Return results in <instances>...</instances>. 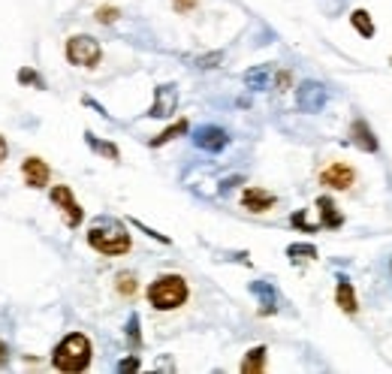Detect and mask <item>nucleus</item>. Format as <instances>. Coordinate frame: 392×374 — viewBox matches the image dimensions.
<instances>
[{"mask_svg": "<svg viewBox=\"0 0 392 374\" xmlns=\"http://www.w3.org/2000/svg\"><path fill=\"white\" fill-rule=\"evenodd\" d=\"M91 338L82 332H70L52 353V362L57 371H85L91 366Z\"/></svg>", "mask_w": 392, "mask_h": 374, "instance_id": "f257e3e1", "label": "nucleus"}, {"mask_svg": "<svg viewBox=\"0 0 392 374\" xmlns=\"http://www.w3.org/2000/svg\"><path fill=\"white\" fill-rule=\"evenodd\" d=\"M88 245L103 257H121L130 251V233L118 220H97L88 233Z\"/></svg>", "mask_w": 392, "mask_h": 374, "instance_id": "f03ea898", "label": "nucleus"}, {"mask_svg": "<svg viewBox=\"0 0 392 374\" xmlns=\"http://www.w3.org/2000/svg\"><path fill=\"white\" fill-rule=\"evenodd\" d=\"M187 281L181 275H160L157 281H151L148 287V302L154 305L157 311H175L187 302Z\"/></svg>", "mask_w": 392, "mask_h": 374, "instance_id": "7ed1b4c3", "label": "nucleus"}, {"mask_svg": "<svg viewBox=\"0 0 392 374\" xmlns=\"http://www.w3.org/2000/svg\"><path fill=\"white\" fill-rule=\"evenodd\" d=\"M100 43L88 34H75L66 40V61L75 64V66H97L100 64Z\"/></svg>", "mask_w": 392, "mask_h": 374, "instance_id": "20e7f679", "label": "nucleus"}, {"mask_svg": "<svg viewBox=\"0 0 392 374\" xmlns=\"http://www.w3.org/2000/svg\"><path fill=\"white\" fill-rule=\"evenodd\" d=\"M326 100H329V91L320 82H302L299 91H296V106H299V112H308V115L320 112L326 106Z\"/></svg>", "mask_w": 392, "mask_h": 374, "instance_id": "39448f33", "label": "nucleus"}, {"mask_svg": "<svg viewBox=\"0 0 392 374\" xmlns=\"http://www.w3.org/2000/svg\"><path fill=\"white\" fill-rule=\"evenodd\" d=\"M52 203H55V206L64 212L66 226H79V224H82L85 212H82V206L73 199V190L66 187V185H57V187H52Z\"/></svg>", "mask_w": 392, "mask_h": 374, "instance_id": "423d86ee", "label": "nucleus"}, {"mask_svg": "<svg viewBox=\"0 0 392 374\" xmlns=\"http://www.w3.org/2000/svg\"><path fill=\"white\" fill-rule=\"evenodd\" d=\"M320 185L332 190H350L356 185V169L347 166V163H332V166L320 172Z\"/></svg>", "mask_w": 392, "mask_h": 374, "instance_id": "0eeeda50", "label": "nucleus"}, {"mask_svg": "<svg viewBox=\"0 0 392 374\" xmlns=\"http://www.w3.org/2000/svg\"><path fill=\"white\" fill-rule=\"evenodd\" d=\"M194 145L203 148V151H212V154H217V151H224L229 145V136L224 127H217V124H205V127H199L194 133Z\"/></svg>", "mask_w": 392, "mask_h": 374, "instance_id": "6e6552de", "label": "nucleus"}, {"mask_svg": "<svg viewBox=\"0 0 392 374\" xmlns=\"http://www.w3.org/2000/svg\"><path fill=\"white\" fill-rule=\"evenodd\" d=\"M175 106H178V88L175 85H160V88H154V103H151L148 115L151 118H169Z\"/></svg>", "mask_w": 392, "mask_h": 374, "instance_id": "1a4fd4ad", "label": "nucleus"}, {"mask_svg": "<svg viewBox=\"0 0 392 374\" xmlns=\"http://www.w3.org/2000/svg\"><path fill=\"white\" fill-rule=\"evenodd\" d=\"M275 203H278L275 194H269V190H263V187H247L245 194H242V206L247 208V212H254V215L269 212Z\"/></svg>", "mask_w": 392, "mask_h": 374, "instance_id": "9d476101", "label": "nucleus"}, {"mask_svg": "<svg viewBox=\"0 0 392 374\" xmlns=\"http://www.w3.org/2000/svg\"><path fill=\"white\" fill-rule=\"evenodd\" d=\"M350 142L356 148H362V151H368V154H375V151L380 148V142H377V136L371 133V127H368V121H362V118H356L350 124Z\"/></svg>", "mask_w": 392, "mask_h": 374, "instance_id": "9b49d317", "label": "nucleus"}, {"mask_svg": "<svg viewBox=\"0 0 392 374\" xmlns=\"http://www.w3.org/2000/svg\"><path fill=\"white\" fill-rule=\"evenodd\" d=\"M22 172H24L27 187H45L52 178V169L45 166V160H40V157H27L22 163Z\"/></svg>", "mask_w": 392, "mask_h": 374, "instance_id": "f8f14e48", "label": "nucleus"}, {"mask_svg": "<svg viewBox=\"0 0 392 374\" xmlns=\"http://www.w3.org/2000/svg\"><path fill=\"white\" fill-rule=\"evenodd\" d=\"M251 293L260 299V314L263 317H269V314H275L278 311V290H275V284H269V281H254L251 284Z\"/></svg>", "mask_w": 392, "mask_h": 374, "instance_id": "ddd939ff", "label": "nucleus"}, {"mask_svg": "<svg viewBox=\"0 0 392 374\" xmlns=\"http://www.w3.org/2000/svg\"><path fill=\"white\" fill-rule=\"evenodd\" d=\"M335 302H338V308H341L344 314H356V311H359V305H356V290H353L350 278L338 275V290H335Z\"/></svg>", "mask_w": 392, "mask_h": 374, "instance_id": "4468645a", "label": "nucleus"}, {"mask_svg": "<svg viewBox=\"0 0 392 374\" xmlns=\"http://www.w3.org/2000/svg\"><path fill=\"white\" fill-rule=\"evenodd\" d=\"M317 212H320V226H323V229H338V226L344 224L338 206L332 203L329 196H320V199H317Z\"/></svg>", "mask_w": 392, "mask_h": 374, "instance_id": "2eb2a0df", "label": "nucleus"}, {"mask_svg": "<svg viewBox=\"0 0 392 374\" xmlns=\"http://www.w3.org/2000/svg\"><path fill=\"white\" fill-rule=\"evenodd\" d=\"M263 368H266V347H251L247 350V357H245V362H242V371L245 374H256Z\"/></svg>", "mask_w": 392, "mask_h": 374, "instance_id": "dca6fc26", "label": "nucleus"}, {"mask_svg": "<svg viewBox=\"0 0 392 374\" xmlns=\"http://www.w3.org/2000/svg\"><path fill=\"white\" fill-rule=\"evenodd\" d=\"M350 22H353V27H356L362 36H365V40H371V36H375V22H371V15L365 13V9H353Z\"/></svg>", "mask_w": 392, "mask_h": 374, "instance_id": "f3484780", "label": "nucleus"}, {"mask_svg": "<svg viewBox=\"0 0 392 374\" xmlns=\"http://www.w3.org/2000/svg\"><path fill=\"white\" fill-rule=\"evenodd\" d=\"M245 85L254 91H263L269 85V66H254V70L245 73Z\"/></svg>", "mask_w": 392, "mask_h": 374, "instance_id": "a211bd4d", "label": "nucleus"}, {"mask_svg": "<svg viewBox=\"0 0 392 374\" xmlns=\"http://www.w3.org/2000/svg\"><path fill=\"white\" fill-rule=\"evenodd\" d=\"M85 142H88V145H91L94 151H97V154L109 157V160H118V157H121L118 145H112V142H103V139H97V136H94V133H88V136H85Z\"/></svg>", "mask_w": 392, "mask_h": 374, "instance_id": "6ab92c4d", "label": "nucleus"}, {"mask_svg": "<svg viewBox=\"0 0 392 374\" xmlns=\"http://www.w3.org/2000/svg\"><path fill=\"white\" fill-rule=\"evenodd\" d=\"M187 133V121H178V124H172V127H166L160 136L151 139V148H160V145H166V142H172L175 136H184Z\"/></svg>", "mask_w": 392, "mask_h": 374, "instance_id": "aec40b11", "label": "nucleus"}, {"mask_svg": "<svg viewBox=\"0 0 392 374\" xmlns=\"http://www.w3.org/2000/svg\"><path fill=\"white\" fill-rule=\"evenodd\" d=\"M286 257H290L293 263L314 260V257H317V247H314V245H290V247H286Z\"/></svg>", "mask_w": 392, "mask_h": 374, "instance_id": "412c9836", "label": "nucleus"}, {"mask_svg": "<svg viewBox=\"0 0 392 374\" xmlns=\"http://www.w3.org/2000/svg\"><path fill=\"white\" fill-rule=\"evenodd\" d=\"M127 341H130V347H133V350H139V347H142V332H139V314H130V320H127Z\"/></svg>", "mask_w": 392, "mask_h": 374, "instance_id": "4be33fe9", "label": "nucleus"}, {"mask_svg": "<svg viewBox=\"0 0 392 374\" xmlns=\"http://www.w3.org/2000/svg\"><path fill=\"white\" fill-rule=\"evenodd\" d=\"M115 287H118L121 296H133L136 293V278H133L130 272H121L118 278H115Z\"/></svg>", "mask_w": 392, "mask_h": 374, "instance_id": "5701e85b", "label": "nucleus"}, {"mask_svg": "<svg viewBox=\"0 0 392 374\" xmlns=\"http://www.w3.org/2000/svg\"><path fill=\"white\" fill-rule=\"evenodd\" d=\"M290 224H293V226H299L302 233H314V229H317L314 224H308V217H305V212H296V215L290 217Z\"/></svg>", "mask_w": 392, "mask_h": 374, "instance_id": "b1692460", "label": "nucleus"}, {"mask_svg": "<svg viewBox=\"0 0 392 374\" xmlns=\"http://www.w3.org/2000/svg\"><path fill=\"white\" fill-rule=\"evenodd\" d=\"M115 18H118V9H115V6H103V9H97V22H100V24H112Z\"/></svg>", "mask_w": 392, "mask_h": 374, "instance_id": "393cba45", "label": "nucleus"}, {"mask_svg": "<svg viewBox=\"0 0 392 374\" xmlns=\"http://www.w3.org/2000/svg\"><path fill=\"white\" fill-rule=\"evenodd\" d=\"M18 82H22V85H36V88H43V79H40V75H36L34 70H22V73H18Z\"/></svg>", "mask_w": 392, "mask_h": 374, "instance_id": "a878e982", "label": "nucleus"}, {"mask_svg": "<svg viewBox=\"0 0 392 374\" xmlns=\"http://www.w3.org/2000/svg\"><path fill=\"white\" fill-rule=\"evenodd\" d=\"M221 61H224V55H221V52H215V55H203V57H199L196 66H203V70H208V66H217Z\"/></svg>", "mask_w": 392, "mask_h": 374, "instance_id": "bb28decb", "label": "nucleus"}, {"mask_svg": "<svg viewBox=\"0 0 392 374\" xmlns=\"http://www.w3.org/2000/svg\"><path fill=\"white\" fill-rule=\"evenodd\" d=\"M118 371H124V374H127V371H139V357L121 359V362H118Z\"/></svg>", "mask_w": 392, "mask_h": 374, "instance_id": "cd10ccee", "label": "nucleus"}, {"mask_svg": "<svg viewBox=\"0 0 392 374\" xmlns=\"http://www.w3.org/2000/svg\"><path fill=\"white\" fill-rule=\"evenodd\" d=\"M172 3H175L178 13H190V9L196 6V0H172Z\"/></svg>", "mask_w": 392, "mask_h": 374, "instance_id": "c85d7f7f", "label": "nucleus"}, {"mask_svg": "<svg viewBox=\"0 0 392 374\" xmlns=\"http://www.w3.org/2000/svg\"><path fill=\"white\" fill-rule=\"evenodd\" d=\"M278 85H281V91L290 85V73H278Z\"/></svg>", "mask_w": 392, "mask_h": 374, "instance_id": "c756f323", "label": "nucleus"}, {"mask_svg": "<svg viewBox=\"0 0 392 374\" xmlns=\"http://www.w3.org/2000/svg\"><path fill=\"white\" fill-rule=\"evenodd\" d=\"M6 353H9V347H6L3 341H0V366H3V362H6Z\"/></svg>", "mask_w": 392, "mask_h": 374, "instance_id": "7c9ffc66", "label": "nucleus"}, {"mask_svg": "<svg viewBox=\"0 0 392 374\" xmlns=\"http://www.w3.org/2000/svg\"><path fill=\"white\" fill-rule=\"evenodd\" d=\"M3 157H6V139L0 136V163H3Z\"/></svg>", "mask_w": 392, "mask_h": 374, "instance_id": "2f4dec72", "label": "nucleus"}, {"mask_svg": "<svg viewBox=\"0 0 392 374\" xmlns=\"http://www.w3.org/2000/svg\"><path fill=\"white\" fill-rule=\"evenodd\" d=\"M389 64H392V57H389Z\"/></svg>", "mask_w": 392, "mask_h": 374, "instance_id": "473e14b6", "label": "nucleus"}]
</instances>
